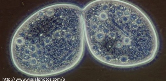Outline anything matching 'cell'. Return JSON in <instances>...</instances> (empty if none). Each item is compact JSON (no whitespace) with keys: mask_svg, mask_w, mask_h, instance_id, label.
I'll list each match as a JSON object with an SVG mask.
<instances>
[{"mask_svg":"<svg viewBox=\"0 0 166 81\" xmlns=\"http://www.w3.org/2000/svg\"><path fill=\"white\" fill-rule=\"evenodd\" d=\"M85 43L82 10L70 3L54 4L37 11L19 26L11 40L10 54L23 73L54 76L78 64Z\"/></svg>","mask_w":166,"mask_h":81,"instance_id":"6da1fadb","label":"cell"},{"mask_svg":"<svg viewBox=\"0 0 166 81\" xmlns=\"http://www.w3.org/2000/svg\"><path fill=\"white\" fill-rule=\"evenodd\" d=\"M86 42L99 62L128 68L152 60L159 46L152 23L141 9L126 1L96 0L82 10Z\"/></svg>","mask_w":166,"mask_h":81,"instance_id":"7a4b0ae2","label":"cell"}]
</instances>
